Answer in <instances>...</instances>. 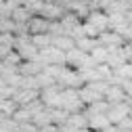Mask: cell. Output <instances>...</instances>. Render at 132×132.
<instances>
[{
	"mask_svg": "<svg viewBox=\"0 0 132 132\" xmlns=\"http://www.w3.org/2000/svg\"><path fill=\"white\" fill-rule=\"evenodd\" d=\"M120 132H122V130H120ZM128 132H132V130H128Z\"/></svg>",
	"mask_w": 132,
	"mask_h": 132,
	"instance_id": "obj_34",
	"label": "cell"
},
{
	"mask_svg": "<svg viewBox=\"0 0 132 132\" xmlns=\"http://www.w3.org/2000/svg\"><path fill=\"white\" fill-rule=\"evenodd\" d=\"M130 46H132V42H130Z\"/></svg>",
	"mask_w": 132,
	"mask_h": 132,
	"instance_id": "obj_35",
	"label": "cell"
},
{
	"mask_svg": "<svg viewBox=\"0 0 132 132\" xmlns=\"http://www.w3.org/2000/svg\"><path fill=\"white\" fill-rule=\"evenodd\" d=\"M38 132H59V126H55V124H48V126L40 128Z\"/></svg>",
	"mask_w": 132,
	"mask_h": 132,
	"instance_id": "obj_28",
	"label": "cell"
},
{
	"mask_svg": "<svg viewBox=\"0 0 132 132\" xmlns=\"http://www.w3.org/2000/svg\"><path fill=\"white\" fill-rule=\"evenodd\" d=\"M15 29L17 25L11 17H0V34H15Z\"/></svg>",
	"mask_w": 132,
	"mask_h": 132,
	"instance_id": "obj_24",
	"label": "cell"
},
{
	"mask_svg": "<svg viewBox=\"0 0 132 132\" xmlns=\"http://www.w3.org/2000/svg\"><path fill=\"white\" fill-rule=\"evenodd\" d=\"M82 23H84V21H80L76 15L69 13V11H65V13H63V17H61V27H63V31H65V36H67L71 29H76L78 25H82Z\"/></svg>",
	"mask_w": 132,
	"mask_h": 132,
	"instance_id": "obj_14",
	"label": "cell"
},
{
	"mask_svg": "<svg viewBox=\"0 0 132 132\" xmlns=\"http://www.w3.org/2000/svg\"><path fill=\"white\" fill-rule=\"evenodd\" d=\"M2 2H6V0H0V4H2Z\"/></svg>",
	"mask_w": 132,
	"mask_h": 132,
	"instance_id": "obj_33",
	"label": "cell"
},
{
	"mask_svg": "<svg viewBox=\"0 0 132 132\" xmlns=\"http://www.w3.org/2000/svg\"><path fill=\"white\" fill-rule=\"evenodd\" d=\"M48 23L44 17H40V15H34V17L29 19L27 23V29H29V36H36V34H48Z\"/></svg>",
	"mask_w": 132,
	"mask_h": 132,
	"instance_id": "obj_8",
	"label": "cell"
},
{
	"mask_svg": "<svg viewBox=\"0 0 132 132\" xmlns=\"http://www.w3.org/2000/svg\"><path fill=\"white\" fill-rule=\"evenodd\" d=\"M34 17V15L29 13V9L27 6H23V4H19V6H15L13 9V13H11V19L15 21V25H25V23H29V19Z\"/></svg>",
	"mask_w": 132,
	"mask_h": 132,
	"instance_id": "obj_11",
	"label": "cell"
},
{
	"mask_svg": "<svg viewBox=\"0 0 132 132\" xmlns=\"http://www.w3.org/2000/svg\"><path fill=\"white\" fill-rule=\"evenodd\" d=\"M107 17H109V29H115V27H120V25L128 23L124 13H109Z\"/></svg>",
	"mask_w": 132,
	"mask_h": 132,
	"instance_id": "obj_23",
	"label": "cell"
},
{
	"mask_svg": "<svg viewBox=\"0 0 132 132\" xmlns=\"http://www.w3.org/2000/svg\"><path fill=\"white\" fill-rule=\"evenodd\" d=\"M69 126H73L76 130H82V128H88V118L84 111H78V113H71L69 120H67Z\"/></svg>",
	"mask_w": 132,
	"mask_h": 132,
	"instance_id": "obj_17",
	"label": "cell"
},
{
	"mask_svg": "<svg viewBox=\"0 0 132 132\" xmlns=\"http://www.w3.org/2000/svg\"><path fill=\"white\" fill-rule=\"evenodd\" d=\"M126 96H132V80H124V84H122Z\"/></svg>",
	"mask_w": 132,
	"mask_h": 132,
	"instance_id": "obj_27",
	"label": "cell"
},
{
	"mask_svg": "<svg viewBox=\"0 0 132 132\" xmlns=\"http://www.w3.org/2000/svg\"><path fill=\"white\" fill-rule=\"evenodd\" d=\"M53 46L59 48V51H63V53H69V51L76 48V42L69 36H59V38H53Z\"/></svg>",
	"mask_w": 132,
	"mask_h": 132,
	"instance_id": "obj_18",
	"label": "cell"
},
{
	"mask_svg": "<svg viewBox=\"0 0 132 132\" xmlns=\"http://www.w3.org/2000/svg\"><path fill=\"white\" fill-rule=\"evenodd\" d=\"M86 23H90L94 29H98V34H103V31H109V17L105 11H90Z\"/></svg>",
	"mask_w": 132,
	"mask_h": 132,
	"instance_id": "obj_4",
	"label": "cell"
},
{
	"mask_svg": "<svg viewBox=\"0 0 132 132\" xmlns=\"http://www.w3.org/2000/svg\"><path fill=\"white\" fill-rule=\"evenodd\" d=\"M130 120H132V109H130Z\"/></svg>",
	"mask_w": 132,
	"mask_h": 132,
	"instance_id": "obj_32",
	"label": "cell"
},
{
	"mask_svg": "<svg viewBox=\"0 0 132 132\" xmlns=\"http://www.w3.org/2000/svg\"><path fill=\"white\" fill-rule=\"evenodd\" d=\"M103 132H120V130H118V126H109V128H105Z\"/></svg>",
	"mask_w": 132,
	"mask_h": 132,
	"instance_id": "obj_30",
	"label": "cell"
},
{
	"mask_svg": "<svg viewBox=\"0 0 132 132\" xmlns=\"http://www.w3.org/2000/svg\"><path fill=\"white\" fill-rule=\"evenodd\" d=\"M31 111L27 109V107H19L17 111H15V115H13V120L17 122V124H27V122H31Z\"/></svg>",
	"mask_w": 132,
	"mask_h": 132,
	"instance_id": "obj_22",
	"label": "cell"
},
{
	"mask_svg": "<svg viewBox=\"0 0 132 132\" xmlns=\"http://www.w3.org/2000/svg\"><path fill=\"white\" fill-rule=\"evenodd\" d=\"M105 101L109 105H120L126 101V92L122 86H109V90L105 92Z\"/></svg>",
	"mask_w": 132,
	"mask_h": 132,
	"instance_id": "obj_13",
	"label": "cell"
},
{
	"mask_svg": "<svg viewBox=\"0 0 132 132\" xmlns=\"http://www.w3.org/2000/svg\"><path fill=\"white\" fill-rule=\"evenodd\" d=\"M126 21H128V23H130V25H132V9H130V11H128V13H126Z\"/></svg>",
	"mask_w": 132,
	"mask_h": 132,
	"instance_id": "obj_29",
	"label": "cell"
},
{
	"mask_svg": "<svg viewBox=\"0 0 132 132\" xmlns=\"http://www.w3.org/2000/svg\"><path fill=\"white\" fill-rule=\"evenodd\" d=\"M118 130H122V132H128V130H132V120H130V115L122 122V124H118Z\"/></svg>",
	"mask_w": 132,
	"mask_h": 132,
	"instance_id": "obj_26",
	"label": "cell"
},
{
	"mask_svg": "<svg viewBox=\"0 0 132 132\" xmlns=\"http://www.w3.org/2000/svg\"><path fill=\"white\" fill-rule=\"evenodd\" d=\"M107 111H109V103L105 101H98V103H92V105H88L86 109H84V113H86V118H90V115H107Z\"/></svg>",
	"mask_w": 132,
	"mask_h": 132,
	"instance_id": "obj_16",
	"label": "cell"
},
{
	"mask_svg": "<svg viewBox=\"0 0 132 132\" xmlns=\"http://www.w3.org/2000/svg\"><path fill=\"white\" fill-rule=\"evenodd\" d=\"M38 59L44 63V67H48V65H65V53L59 51V48H55V46H48L44 51H40ZM65 67H67V65H65Z\"/></svg>",
	"mask_w": 132,
	"mask_h": 132,
	"instance_id": "obj_2",
	"label": "cell"
},
{
	"mask_svg": "<svg viewBox=\"0 0 132 132\" xmlns=\"http://www.w3.org/2000/svg\"><path fill=\"white\" fill-rule=\"evenodd\" d=\"M63 13H65V9L61 4H48V2H44L42 11H40V17H44L46 21H61Z\"/></svg>",
	"mask_w": 132,
	"mask_h": 132,
	"instance_id": "obj_7",
	"label": "cell"
},
{
	"mask_svg": "<svg viewBox=\"0 0 132 132\" xmlns=\"http://www.w3.org/2000/svg\"><path fill=\"white\" fill-rule=\"evenodd\" d=\"M109 120H107V115H90L88 118V128L92 132H103L105 128H109Z\"/></svg>",
	"mask_w": 132,
	"mask_h": 132,
	"instance_id": "obj_15",
	"label": "cell"
},
{
	"mask_svg": "<svg viewBox=\"0 0 132 132\" xmlns=\"http://www.w3.org/2000/svg\"><path fill=\"white\" fill-rule=\"evenodd\" d=\"M78 94H80V101L84 103V107H88V105H92V103H98V101H103V94H98L96 90H92L88 84L82 86V88L78 90Z\"/></svg>",
	"mask_w": 132,
	"mask_h": 132,
	"instance_id": "obj_9",
	"label": "cell"
},
{
	"mask_svg": "<svg viewBox=\"0 0 132 132\" xmlns=\"http://www.w3.org/2000/svg\"><path fill=\"white\" fill-rule=\"evenodd\" d=\"M44 71V63L40 61V59H36V61H23L21 65H19V73L23 76V78H36V76H40Z\"/></svg>",
	"mask_w": 132,
	"mask_h": 132,
	"instance_id": "obj_6",
	"label": "cell"
},
{
	"mask_svg": "<svg viewBox=\"0 0 132 132\" xmlns=\"http://www.w3.org/2000/svg\"><path fill=\"white\" fill-rule=\"evenodd\" d=\"M130 115V107L126 103H120V105H109V111H107V120L111 126H118L122 124L126 118Z\"/></svg>",
	"mask_w": 132,
	"mask_h": 132,
	"instance_id": "obj_3",
	"label": "cell"
},
{
	"mask_svg": "<svg viewBox=\"0 0 132 132\" xmlns=\"http://www.w3.org/2000/svg\"><path fill=\"white\" fill-rule=\"evenodd\" d=\"M126 63H128V61H126V57H124V51H122V48H111L105 65H109L111 71H115V69H120L122 65H126Z\"/></svg>",
	"mask_w": 132,
	"mask_h": 132,
	"instance_id": "obj_10",
	"label": "cell"
},
{
	"mask_svg": "<svg viewBox=\"0 0 132 132\" xmlns=\"http://www.w3.org/2000/svg\"><path fill=\"white\" fill-rule=\"evenodd\" d=\"M76 132H92L90 128H82V130H76Z\"/></svg>",
	"mask_w": 132,
	"mask_h": 132,
	"instance_id": "obj_31",
	"label": "cell"
},
{
	"mask_svg": "<svg viewBox=\"0 0 132 132\" xmlns=\"http://www.w3.org/2000/svg\"><path fill=\"white\" fill-rule=\"evenodd\" d=\"M96 40H98V44H101V46H105L107 51H111V48H122V46L126 44L124 38H122L120 34H115V31H111V29H109V31H103Z\"/></svg>",
	"mask_w": 132,
	"mask_h": 132,
	"instance_id": "obj_5",
	"label": "cell"
},
{
	"mask_svg": "<svg viewBox=\"0 0 132 132\" xmlns=\"http://www.w3.org/2000/svg\"><path fill=\"white\" fill-rule=\"evenodd\" d=\"M31 44H34L38 51H44V48L53 46V36L51 34H36V36H31Z\"/></svg>",
	"mask_w": 132,
	"mask_h": 132,
	"instance_id": "obj_19",
	"label": "cell"
},
{
	"mask_svg": "<svg viewBox=\"0 0 132 132\" xmlns=\"http://www.w3.org/2000/svg\"><path fill=\"white\" fill-rule=\"evenodd\" d=\"M61 94H63V105H61V109L69 111V113H78V111H84V109H86L84 103L80 101L78 90H73V88H65Z\"/></svg>",
	"mask_w": 132,
	"mask_h": 132,
	"instance_id": "obj_1",
	"label": "cell"
},
{
	"mask_svg": "<svg viewBox=\"0 0 132 132\" xmlns=\"http://www.w3.org/2000/svg\"><path fill=\"white\" fill-rule=\"evenodd\" d=\"M90 57H92V61H94L96 65H105V63H107V57H109V51H107L105 46H101V44H98L94 51L90 53Z\"/></svg>",
	"mask_w": 132,
	"mask_h": 132,
	"instance_id": "obj_20",
	"label": "cell"
},
{
	"mask_svg": "<svg viewBox=\"0 0 132 132\" xmlns=\"http://www.w3.org/2000/svg\"><path fill=\"white\" fill-rule=\"evenodd\" d=\"M96 46H98V40H92V38H82V40L76 42V48H80V51L86 53V55H90Z\"/></svg>",
	"mask_w": 132,
	"mask_h": 132,
	"instance_id": "obj_21",
	"label": "cell"
},
{
	"mask_svg": "<svg viewBox=\"0 0 132 132\" xmlns=\"http://www.w3.org/2000/svg\"><path fill=\"white\" fill-rule=\"evenodd\" d=\"M82 27H84V34H86V38H92V40H96L98 36H101V34H98V29H94V27H92L90 23H86V21L82 23Z\"/></svg>",
	"mask_w": 132,
	"mask_h": 132,
	"instance_id": "obj_25",
	"label": "cell"
},
{
	"mask_svg": "<svg viewBox=\"0 0 132 132\" xmlns=\"http://www.w3.org/2000/svg\"><path fill=\"white\" fill-rule=\"evenodd\" d=\"M84 57H86V53H82L80 48H73V51H69V53H65V65H67L69 69H80V65H82V61H84Z\"/></svg>",
	"mask_w": 132,
	"mask_h": 132,
	"instance_id": "obj_12",
	"label": "cell"
}]
</instances>
